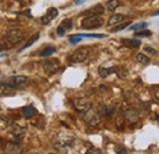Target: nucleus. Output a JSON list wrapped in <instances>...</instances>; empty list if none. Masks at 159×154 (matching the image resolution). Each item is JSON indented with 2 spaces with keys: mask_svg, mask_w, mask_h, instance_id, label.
I'll list each match as a JSON object with an SVG mask.
<instances>
[{
  "mask_svg": "<svg viewBox=\"0 0 159 154\" xmlns=\"http://www.w3.org/2000/svg\"><path fill=\"white\" fill-rule=\"evenodd\" d=\"M103 25V19L97 15H92V16H87L86 19L82 20L81 26L84 29H94V28H99Z\"/></svg>",
  "mask_w": 159,
  "mask_h": 154,
  "instance_id": "f257e3e1",
  "label": "nucleus"
},
{
  "mask_svg": "<svg viewBox=\"0 0 159 154\" xmlns=\"http://www.w3.org/2000/svg\"><path fill=\"white\" fill-rule=\"evenodd\" d=\"M4 82L7 83L14 89H16V88H25L26 86H28L30 78L26 76H11L9 78H6Z\"/></svg>",
  "mask_w": 159,
  "mask_h": 154,
  "instance_id": "f03ea898",
  "label": "nucleus"
},
{
  "mask_svg": "<svg viewBox=\"0 0 159 154\" xmlns=\"http://www.w3.org/2000/svg\"><path fill=\"white\" fill-rule=\"evenodd\" d=\"M75 138L72 136H66V135H60L55 138L54 141V146L58 149H62V148H69L72 146Z\"/></svg>",
  "mask_w": 159,
  "mask_h": 154,
  "instance_id": "7ed1b4c3",
  "label": "nucleus"
},
{
  "mask_svg": "<svg viewBox=\"0 0 159 154\" xmlns=\"http://www.w3.org/2000/svg\"><path fill=\"white\" fill-rule=\"evenodd\" d=\"M83 120L84 122H87L89 126H97L100 124V115L96 110H87L83 113Z\"/></svg>",
  "mask_w": 159,
  "mask_h": 154,
  "instance_id": "20e7f679",
  "label": "nucleus"
},
{
  "mask_svg": "<svg viewBox=\"0 0 159 154\" xmlns=\"http://www.w3.org/2000/svg\"><path fill=\"white\" fill-rule=\"evenodd\" d=\"M72 104H74V108H75L79 113H84V111L89 110L91 106H92L89 99H87V98H82V97H81V98L74 99Z\"/></svg>",
  "mask_w": 159,
  "mask_h": 154,
  "instance_id": "39448f33",
  "label": "nucleus"
},
{
  "mask_svg": "<svg viewBox=\"0 0 159 154\" xmlns=\"http://www.w3.org/2000/svg\"><path fill=\"white\" fill-rule=\"evenodd\" d=\"M88 54H89V48L82 47V48L76 49L70 59H71L72 62H83L86 59L88 58Z\"/></svg>",
  "mask_w": 159,
  "mask_h": 154,
  "instance_id": "423d86ee",
  "label": "nucleus"
},
{
  "mask_svg": "<svg viewBox=\"0 0 159 154\" xmlns=\"http://www.w3.org/2000/svg\"><path fill=\"white\" fill-rule=\"evenodd\" d=\"M124 117L126 121H129L130 124H135L139 120V113L137 109L132 108V106H127L124 109Z\"/></svg>",
  "mask_w": 159,
  "mask_h": 154,
  "instance_id": "0eeeda50",
  "label": "nucleus"
},
{
  "mask_svg": "<svg viewBox=\"0 0 159 154\" xmlns=\"http://www.w3.org/2000/svg\"><path fill=\"white\" fill-rule=\"evenodd\" d=\"M6 39H7L11 44H17V43L22 42V39H23V32H22L21 29H19V28L10 29V31H7V33H6Z\"/></svg>",
  "mask_w": 159,
  "mask_h": 154,
  "instance_id": "6e6552de",
  "label": "nucleus"
},
{
  "mask_svg": "<svg viewBox=\"0 0 159 154\" xmlns=\"http://www.w3.org/2000/svg\"><path fill=\"white\" fill-rule=\"evenodd\" d=\"M59 66H60V62L58 59H50V60L44 61V64H43L44 71H45L47 74H49V75L57 72V70L59 69Z\"/></svg>",
  "mask_w": 159,
  "mask_h": 154,
  "instance_id": "1a4fd4ad",
  "label": "nucleus"
},
{
  "mask_svg": "<svg viewBox=\"0 0 159 154\" xmlns=\"http://www.w3.org/2000/svg\"><path fill=\"white\" fill-rule=\"evenodd\" d=\"M4 152L6 154H20L22 152V146L16 142H7L4 147Z\"/></svg>",
  "mask_w": 159,
  "mask_h": 154,
  "instance_id": "9d476101",
  "label": "nucleus"
},
{
  "mask_svg": "<svg viewBox=\"0 0 159 154\" xmlns=\"http://www.w3.org/2000/svg\"><path fill=\"white\" fill-rule=\"evenodd\" d=\"M58 15H59V11H58L55 7H50V9H48V11L45 12V15L40 19V22H42L43 25H48L49 22H52L53 20L55 19Z\"/></svg>",
  "mask_w": 159,
  "mask_h": 154,
  "instance_id": "9b49d317",
  "label": "nucleus"
},
{
  "mask_svg": "<svg viewBox=\"0 0 159 154\" xmlns=\"http://www.w3.org/2000/svg\"><path fill=\"white\" fill-rule=\"evenodd\" d=\"M104 12V6L103 5H96V6H93V7H91V9H88L87 11H86V15H88V16H92V15H97V16H99Z\"/></svg>",
  "mask_w": 159,
  "mask_h": 154,
  "instance_id": "f8f14e48",
  "label": "nucleus"
},
{
  "mask_svg": "<svg viewBox=\"0 0 159 154\" xmlns=\"http://www.w3.org/2000/svg\"><path fill=\"white\" fill-rule=\"evenodd\" d=\"M11 134L15 136V137H19L21 138L22 136L26 134V127H22L20 125H17V124H15V125H12L11 126Z\"/></svg>",
  "mask_w": 159,
  "mask_h": 154,
  "instance_id": "ddd939ff",
  "label": "nucleus"
},
{
  "mask_svg": "<svg viewBox=\"0 0 159 154\" xmlns=\"http://www.w3.org/2000/svg\"><path fill=\"white\" fill-rule=\"evenodd\" d=\"M14 94V88L10 87L7 83L2 82L0 83V97H4V96H11Z\"/></svg>",
  "mask_w": 159,
  "mask_h": 154,
  "instance_id": "4468645a",
  "label": "nucleus"
},
{
  "mask_svg": "<svg viewBox=\"0 0 159 154\" xmlns=\"http://www.w3.org/2000/svg\"><path fill=\"white\" fill-rule=\"evenodd\" d=\"M124 20H125V16H124V15H121V14H115V15H113V16L109 19V21H108V26L119 25V23H121Z\"/></svg>",
  "mask_w": 159,
  "mask_h": 154,
  "instance_id": "2eb2a0df",
  "label": "nucleus"
},
{
  "mask_svg": "<svg viewBox=\"0 0 159 154\" xmlns=\"http://www.w3.org/2000/svg\"><path fill=\"white\" fill-rule=\"evenodd\" d=\"M116 69H118V67H109V69H105V67H103V66H99V69H98V72H99L100 77L105 78V77L109 76L110 74H114V72H116Z\"/></svg>",
  "mask_w": 159,
  "mask_h": 154,
  "instance_id": "dca6fc26",
  "label": "nucleus"
},
{
  "mask_svg": "<svg viewBox=\"0 0 159 154\" xmlns=\"http://www.w3.org/2000/svg\"><path fill=\"white\" fill-rule=\"evenodd\" d=\"M22 113H23V115L26 116V117H32V116L37 113V110L32 105H28V106H25L22 109Z\"/></svg>",
  "mask_w": 159,
  "mask_h": 154,
  "instance_id": "f3484780",
  "label": "nucleus"
},
{
  "mask_svg": "<svg viewBox=\"0 0 159 154\" xmlns=\"http://www.w3.org/2000/svg\"><path fill=\"white\" fill-rule=\"evenodd\" d=\"M57 52V49H55V47H47V48H44L42 52L39 53L40 57H49V55H52V54H54Z\"/></svg>",
  "mask_w": 159,
  "mask_h": 154,
  "instance_id": "a211bd4d",
  "label": "nucleus"
},
{
  "mask_svg": "<svg viewBox=\"0 0 159 154\" xmlns=\"http://www.w3.org/2000/svg\"><path fill=\"white\" fill-rule=\"evenodd\" d=\"M119 0H109L107 2V9H108V11H115L116 7H119Z\"/></svg>",
  "mask_w": 159,
  "mask_h": 154,
  "instance_id": "6ab92c4d",
  "label": "nucleus"
},
{
  "mask_svg": "<svg viewBox=\"0 0 159 154\" xmlns=\"http://www.w3.org/2000/svg\"><path fill=\"white\" fill-rule=\"evenodd\" d=\"M38 38H39V33H37V34L32 36L31 38L28 39V42H27V43H26V44H25V45H23V47L21 48L20 52H22V50H25V49H26V48H28V47H31V45H32V44H33V43H34L36 40H38Z\"/></svg>",
  "mask_w": 159,
  "mask_h": 154,
  "instance_id": "aec40b11",
  "label": "nucleus"
},
{
  "mask_svg": "<svg viewBox=\"0 0 159 154\" xmlns=\"http://www.w3.org/2000/svg\"><path fill=\"white\" fill-rule=\"evenodd\" d=\"M124 43L129 47H132V48H136V47L141 45V42L137 39H124Z\"/></svg>",
  "mask_w": 159,
  "mask_h": 154,
  "instance_id": "412c9836",
  "label": "nucleus"
},
{
  "mask_svg": "<svg viewBox=\"0 0 159 154\" xmlns=\"http://www.w3.org/2000/svg\"><path fill=\"white\" fill-rule=\"evenodd\" d=\"M136 60L139 61V64H142V65H148L149 64V59L147 58L144 54H141V53L136 55Z\"/></svg>",
  "mask_w": 159,
  "mask_h": 154,
  "instance_id": "4be33fe9",
  "label": "nucleus"
},
{
  "mask_svg": "<svg viewBox=\"0 0 159 154\" xmlns=\"http://www.w3.org/2000/svg\"><path fill=\"white\" fill-rule=\"evenodd\" d=\"M129 25H130V22H127V21H126V22H124V23H119L118 26H115V27H113V28H111V32H114V33H115V32H120V31L125 29Z\"/></svg>",
  "mask_w": 159,
  "mask_h": 154,
  "instance_id": "5701e85b",
  "label": "nucleus"
},
{
  "mask_svg": "<svg viewBox=\"0 0 159 154\" xmlns=\"http://www.w3.org/2000/svg\"><path fill=\"white\" fill-rule=\"evenodd\" d=\"M147 27V23L146 22H139V23H135L130 27V31H139V29H142V28H146Z\"/></svg>",
  "mask_w": 159,
  "mask_h": 154,
  "instance_id": "b1692460",
  "label": "nucleus"
},
{
  "mask_svg": "<svg viewBox=\"0 0 159 154\" xmlns=\"http://www.w3.org/2000/svg\"><path fill=\"white\" fill-rule=\"evenodd\" d=\"M61 26L65 28V29H70L71 27H72V21L70 19H67V20H64V22L61 23Z\"/></svg>",
  "mask_w": 159,
  "mask_h": 154,
  "instance_id": "393cba45",
  "label": "nucleus"
},
{
  "mask_svg": "<svg viewBox=\"0 0 159 154\" xmlns=\"http://www.w3.org/2000/svg\"><path fill=\"white\" fill-rule=\"evenodd\" d=\"M126 148L122 146H115V153L116 154H126Z\"/></svg>",
  "mask_w": 159,
  "mask_h": 154,
  "instance_id": "a878e982",
  "label": "nucleus"
},
{
  "mask_svg": "<svg viewBox=\"0 0 159 154\" xmlns=\"http://www.w3.org/2000/svg\"><path fill=\"white\" fill-rule=\"evenodd\" d=\"M81 34H76V36H72V37H70V43L71 44H76V43H79L80 40H81Z\"/></svg>",
  "mask_w": 159,
  "mask_h": 154,
  "instance_id": "bb28decb",
  "label": "nucleus"
},
{
  "mask_svg": "<svg viewBox=\"0 0 159 154\" xmlns=\"http://www.w3.org/2000/svg\"><path fill=\"white\" fill-rule=\"evenodd\" d=\"M116 74L119 75L120 78H124V77L127 76V71H126L125 69H120V70H118V69H116Z\"/></svg>",
  "mask_w": 159,
  "mask_h": 154,
  "instance_id": "cd10ccee",
  "label": "nucleus"
},
{
  "mask_svg": "<svg viewBox=\"0 0 159 154\" xmlns=\"http://www.w3.org/2000/svg\"><path fill=\"white\" fill-rule=\"evenodd\" d=\"M136 37H146V36H151V32L149 31H142V32H136L135 33Z\"/></svg>",
  "mask_w": 159,
  "mask_h": 154,
  "instance_id": "c85d7f7f",
  "label": "nucleus"
},
{
  "mask_svg": "<svg viewBox=\"0 0 159 154\" xmlns=\"http://www.w3.org/2000/svg\"><path fill=\"white\" fill-rule=\"evenodd\" d=\"M81 37H88V38H103L104 34H81Z\"/></svg>",
  "mask_w": 159,
  "mask_h": 154,
  "instance_id": "c756f323",
  "label": "nucleus"
},
{
  "mask_svg": "<svg viewBox=\"0 0 159 154\" xmlns=\"http://www.w3.org/2000/svg\"><path fill=\"white\" fill-rule=\"evenodd\" d=\"M57 33H58V36L62 37V36L65 34V28H64L62 26H59V27L57 28Z\"/></svg>",
  "mask_w": 159,
  "mask_h": 154,
  "instance_id": "7c9ffc66",
  "label": "nucleus"
},
{
  "mask_svg": "<svg viewBox=\"0 0 159 154\" xmlns=\"http://www.w3.org/2000/svg\"><path fill=\"white\" fill-rule=\"evenodd\" d=\"M87 154H102V152L97 148H91V149H88Z\"/></svg>",
  "mask_w": 159,
  "mask_h": 154,
  "instance_id": "2f4dec72",
  "label": "nucleus"
},
{
  "mask_svg": "<svg viewBox=\"0 0 159 154\" xmlns=\"http://www.w3.org/2000/svg\"><path fill=\"white\" fill-rule=\"evenodd\" d=\"M144 50H146V52H148V53H151V54H156V53H157V52H156L153 48H151V47H146V48H144Z\"/></svg>",
  "mask_w": 159,
  "mask_h": 154,
  "instance_id": "473e14b6",
  "label": "nucleus"
},
{
  "mask_svg": "<svg viewBox=\"0 0 159 154\" xmlns=\"http://www.w3.org/2000/svg\"><path fill=\"white\" fill-rule=\"evenodd\" d=\"M154 97L159 100V86H157V87L154 88Z\"/></svg>",
  "mask_w": 159,
  "mask_h": 154,
  "instance_id": "72a5a7b5",
  "label": "nucleus"
},
{
  "mask_svg": "<svg viewBox=\"0 0 159 154\" xmlns=\"http://www.w3.org/2000/svg\"><path fill=\"white\" fill-rule=\"evenodd\" d=\"M5 1H6V0H0V4H1V2H5Z\"/></svg>",
  "mask_w": 159,
  "mask_h": 154,
  "instance_id": "f704fd0d",
  "label": "nucleus"
},
{
  "mask_svg": "<svg viewBox=\"0 0 159 154\" xmlns=\"http://www.w3.org/2000/svg\"><path fill=\"white\" fill-rule=\"evenodd\" d=\"M15 1H22V0H15Z\"/></svg>",
  "mask_w": 159,
  "mask_h": 154,
  "instance_id": "c9c22d12",
  "label": "nucleus"
}]
</instances>
